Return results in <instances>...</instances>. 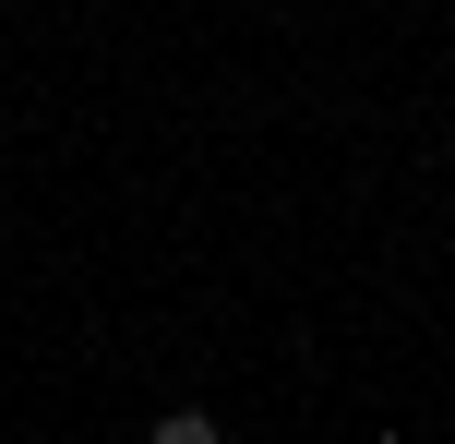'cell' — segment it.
<instances>
[]
</instances>
